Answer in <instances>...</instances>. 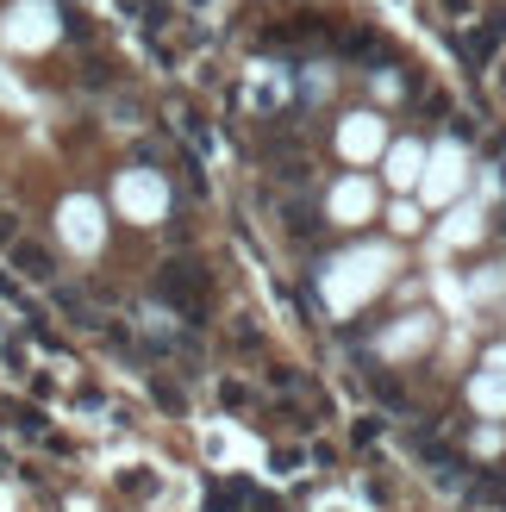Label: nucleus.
I'll return each instance as SVG.
<instances>
[{"instance_id": "nucleus-5", "label": "nucleus", "mask_w": 506, "mask_h": 512, "mask_svg": "<svg viewBox=\"0 0 506 512\" xmlns=\"http://www.w3.org/2000/svg\"><path fill=\"white\" fill-rule=\"evenodd\" d=\"M388 182H394V188H413V182H425V150H419L413 138L388 150Z\"/></svg>"}, {"instance_id": "nucleus-9", "label": "nucleus", "mask_w": 506, "mask_h": 512, "mask_svg": "<svg viewBox=\"0 0 506 512\" xmlns=\"http://www.w3.org/2000/svg\"><path fill=\"white\" fill-rule=\"evenodd\" d=\"M469 238H482V213L457 207V213H450V244H469Z\"/></svg>"}, {"instance_id": "nucleus-2", "label": "nucleus", "mask_w": 506, "mask_h": 512, "mask_svg": "<svg viewBox=\"0 0 506 512\" xmlns=\"http://www.w3.org/2000/svg\"><path fill=\"white\" fill-rule=\"evenodd\" d=\"M338 150H344L350 163H369L375 150H382V119H375V113H350L338 125Z\"/></svg>"}, {"instance_id": "nucleus-3", "label": "nucleus", "mask_w": 506, "mask_h": 512, "mask_svg": "<svg viewBox=\"0 0 506 512\" xmlns=\"http://www.w3.org/2000/svg\"><path fill=\"white\" fill-rule=\"evenodd\" d=\"M463 188V150L438 144V157H425V200H450Z\"/></svg>"}, {"instance_id": "nucleus-8", "label": "nucleus", "mask_w": 506, "mask_h": 512, "mask_svg": "<svg viewBox=\"0 0 506 512\" xmlns=\"http://www.w3.org/2000/svg\"><path fill=\"white\" fill-rule=\"evenodd\" d=\"M13 263H19L25 275H38V281H44V275H50V250H38L32 238H19V244H13Z\"/></svg>"}, {"instance_id": "nucleus-1", "label": "nucleus", "mask_w": 506, "mask_h": 512, "mask_svg": "<svg viewBox=\"0 0 506 512\" xmlns=\"http://www.w3.org/2000/svg\"><path fill=\"white\" fill-rule=\"evenodd\" d=\"M394 269V250H350L332 263V275H325V300H332V313H357V306L388 281Z\"/></svg>"}, {"instance_id": "nucleus-7", "label": "nucleus", "mask_w": 506, "mask_h": 512, "mask_svg": "<svg viewBox=\"0 0 506 512\" xmlns=\"http://www.w3.org/2000/svg\"><path fill=\"white\" fill-rule=\"evenodd\" d=\"M469 400H475V413H488V419H500V413H506V381L482 369V375L469 381Z\"/></svg>"}, {"instance_id": "nucleus-6", "label": "nucleus", "mask_w": 506, "mask_h": 512, "mask_svg": "<svg viewBox=\"0 0 506 512\" xmlns=\"http://www.w3.org/2000/svg\"><path fill=\"white\" fill-rule=\"evenodd\" d=\"M425 338H432V319H425V313H413L407 325H394L388 338H382V356H413Z\"/></svg>"}, {"instance_id": "nucleus-11", "label": "nucleus", "mask_w": 506, "mask_h": 512, "mask_svg": "<svg viewBox=\"0 0 506 512\" xmlns=\"http://www.w3.org/2000/svg\"><path fill=\"white\" fill-rule=\"evenodd\" d=\"M482 369H488V375H500V381H506V344H494V350H488V363H482Z\"/></svg>"}, {"instance_id": "nucleus-10", "label": "nucleus", "mask_w": 506, "mask_h": 512, "mask_svg": "<svg viewBox=\"0 0 506 512\" xmlns=\"http://www.w3.org/2000/svg\"><path fill=\"white\" fill-rule=\"evenodd\" d=\"M388 219H394V232H419V207H394Z\"/></svg>"}, {"instance_id": "nucleus-4", "label": "nucleus", "mask_w": 506, "mask_h": 512, "mask_svg": "<svg viewBox=\"0 0 506 512\" xmlns=\"http://www.w3.org/2000/svg\"><path fill=\"white\" fill-rule=\"evenodd\" d=\"M375 213V188L369 182H338L332 188V219L338 225H357V219H369Z\"/></svg>"}]
</instances>
